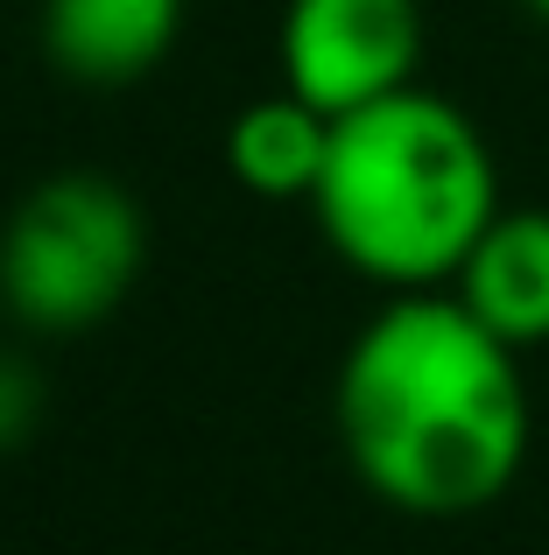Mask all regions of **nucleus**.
<instances>
[{
    "label": "nucleus",
    "instance_id": "obj_3",
    "mask_svg": "<svg viewBox=\"0 0 549 555\" xmlns=\"http://www.w3.org/2000/svg\"><path fill=\"white\" fill-rule=\"evenodd\" d=\"M149 268V218L99 169L42 177L0 225V310L42 338L99 331Z\"/></svg>",
    "mask_w": 549,
    "mask_h": 555
},
{
    "label": "nucleus",
    "instance_id": "obj_9",
    "mask_svg": "<svg viewBox=\"0 0 549 555\" xmlns=\"http://www.w3.org/2000/svg\"><path fill=\"white\" fill-rule=\"evenodd\" d=\"M522 8H528V14H542V22H549V0H522Z\"/></svg>",
    "mask_w": 549,
    "mask_h": 555
},
{
    "label": "nucleus",
    "instance_id": "obj_8",
    "mask_svg": "<svg viewBox=\"0 0 549 555\" xmlns=\"http://www.w3.org/2000/svg\"><path fill=\"white\" fill-rule=\"evenodd\" d=\"M36 429H42V373L28 359L0 352V457H14Z\"/></svg>",
    "mask_w": 549,
    "mask_h": 555
},
{
    "label": "nucleus",
    "instance_id": "obj_7",
    "mask_svg": "<svg viewBox=\"0 0 549 555\" xmlns=\"http://www.w3.org/2000/svg\"><path fill=\"white\" fill-rule=\"evenodd\" d=\"M331 155V113H317L310 99H296L282 85L274 99H254L233 127H226V169L233 183H247L254 197H303L310 204L317 177Z\"/></svg>",
    "mask_w": 549,
    "mask_h": 555
},
{
    "label": "nucleus",
    "instance_id": "obj_5",
    "mask_svg": "<svg viewBox=\"0 0 549 555\" xmlns=\"http://www.w3.org/2000/svg\"><path fill=\"white\" fill-rule=\"evenodd\" d=\"M183 36V0H42V56L71 85H141Z\"/></svg>",
    "mask_w": 549,
    "mask_h": 555
},
{
    "label": "nucleus",
    "instance_id": "obj_6",
    "mask_svg": "<svg viewBox=\"0 0 549 555\" xmlns=\"http://www.w3.org/2000/svg\"><path fill=\"white\" fill-rule=\"evenodd\" d=\"M451 296L494 338H508L514 352L549 345V211L542 204H522V211L500 204L494 225L472 240L465 268L451 274Z\"/></svg>",
    "mask_w": 549,
    "mask_h": 555
},
{
    "label": "nucleus",
    "instance_id": "obj_2",
    "mask_svg": "<svg viewBox=\"0 0 549 555\" xmlns=\"http://www.w3.org/2000/svg\"><path fill=\"white\" fill-rule=\"evenodd\" d=\"M317 232L381 288H444L500 211V169L465 106L401 92L331 120V155L310 190Z\"/></svg>",
    "mask_w": 549,
    "mask_h": 555
},
{
    "label": "nucleus",
    "instance_id": "obj_4",
    "mask_svg": "<svg viewBox=\"0 0 549 555\" xmlns=\"http://www.w3.org/2000/svg\"><path fill=\"white\" fill-rule=\"evenodd\" d=\"M282 85L317 113H353L416 85L423 0H289L282 8Z\"/></svg>",
    "mask_w": 549,
    "mask_h": 555
},
{
    "label": "nucleus",
    "instance_id": "obj_1",
    "mask_svg": "<svg viewBox=\"0 0 549 555\" xmlns=\"http://www.w3.org/2000/svg\"><path fill=\"white\" fill-rule=\"evenodd\" d=\"M345 464L416 520L494 506L528 457L522 352L444 288H401L367 317L331 387Z\"/></svg>",
    "mask_w": 549,
    "mask_h": 555
}]
</instances>
